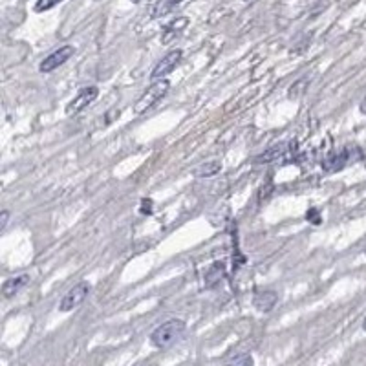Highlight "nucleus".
<instances>
[{"instance_id": "6e6552de", "label": "nucleus", "mask_w": 366, "mask_h": 366, "mask_svg": "<svg viewBox=\"0 0 366 366\" xmlns=\"http://www.w3.org/2000/svg\"><path fill=\"white\" fill-rule=\"evenodd\" d=\"M28 282V275H19V277L8 278L6 282L2 284V295H4L6 299H13V297H17V295L26 288V284Z\"/></svg>"}, {"instance_id": "f3484780", "label": "nucleus", "mask_w": 366, "mask_h": 366, "mask_svg": "<svg viewBox=\"0 0 366 366\" xmlns=\"http://www.w3.org/2000/svg\"><path fill=\"white\" fill-rule=\"evenodd\" d=\"M152 200H143L141 202V212H145V215H150L152 212Z\"/></svg>"}, {"instance_id": "0eeeda50", "label": "nucleus", "mask_w": 366, "mask_h": 366, "mask_svg": "<svg viewBox=\"0 0 366 366\" xmlns=\"http://www.w3.org/2000/svg\"><path fill=\"white\" fill-rule=\"evenodd\" d=\"M187 26H189V19L176 17L172 23L167 24L165 29H163V34H161V42H163V45H171L172 40L176 39V37H180V34H182Z\"/></svg>"}, {"instance_id": "9b49d317", "label": "nucleus", "mask_w": 366, "mask_h": 366, "mask_svg": "<svg viewBox=\"0 0 366 366\" xmlns=\"http://www.w3.org/2000/svg\"><path fill=\"white\" fill-rule=\"evenodd\" d=\"M183 0H158L152 10V19H163L167 15H171L176 10Z\"/></svg>"}, {"instance_id": "412c9836", "label": "nucleus", "mask_w": 366, "mask_h": 366, "mask_svg": "<svg viewBox=\"0 0 366 366\" xmlns=\"http://www.w3.org/2000/svg\"><path fill=\"white\" fill-rule=\"evenodd\" d=\"M247 2H251V0H247Z\"/></svg>"}, {"instance_id": "423d86ee", "label": "nucleus", "mask_w": 366, "mask_h": 366, "mask_svg": "<svg viewBox=\"0 0 366 366\" xmlns=\"http://www.w3.org/2000/svg\"><path fill=\"white\" fill-rule=\"evenodd\" d=\"M73 46L66 45V46H61V48H57L56 51H51L50 56L46 57L45 61L40 62L39 70L42 73H50L53 72V70H57L59 66H62L64 62L70 59V57L73 56Z\"/></svg>"}, {"instance_id": "a211bd4d", "label": "nucleus", "mask_w": 366, "mask_h": 366, "mask_svg": "<svg viewBox=\"0 0 366 366\" xmlns=\"http://www.w3.org/2000/svg\"><path fill=\"white\" fill-rule=\"evenodd\" d=\"M359 110H361V114H365V116H366V95H365V97H363V101H361Z\"/></svg>"}, {"instance_id": "2eb2a0df", "label": "nucleus", "mask_w": 366, "mask_h": 366, "mask_svg": "<svg viewBox=\"0 0 366 366\" xmlns=\"http://www.w3.org/2000/svg\"><path fill=\"white\" fill-rule=\"evenodd\" d=\"M306 84H308V79H300V81H297V83L289 88V99H299L300 95L304 94Z\"/></svg>"}, {"instance_id": "39448f33", "label": "nucleus", "mask_w": 366, "mask_h": 366, "mask_svg": "<svg viewBox=\"0 0 366 366\" xmlns=\"http://www.w3.org/2000/svg\"><path fill=\"white\" fill-rule=\"evenodd\" d=\"M182 57H183V51L182 50H172L169 51L163 59H161L158 64H156L154 68H152V73H150V79L152 81H163V79L169 75L171 72H174L176 70V66L182 62Z\"/></svg>"}, {"instance_id": "1a4fd4ad", "label": "nucleus", "mask_w": 366, "mask_h": 366, "mask_svg": "<svg viewBox=\"0 0 366 366\" xmlns=\"http://www.w3.org/2000/svg\"><path fill=\"white\" fill-rule=\"evenodd\" d=\"M277 300H278V295L275 293V291H271V289H264V291H258V293L255 295L253 304H255L256 310L266 313V311H271L273 308H275Z\"/></svg>"}, {"instance_id": "dca6fc26", "label": "nucleus", "mask_w": 366, "mask_h": 366, "mask_svg": "<svg viewBox=\"0 0 366 366\" xmlns=\"http://www.w3.org/2000/svg\"><path fill=\"white\" fill-rule=\"evenodd\" d=\"M8 220H10V212L2 211L0 212V233H4V229L8 225Z\"/></svg>"}, {"instance_id": "6ab92c4d", "label": "nucleus", "mask_w": 366, "mask_h": 366, "mask_svg": "<svg viewBox=\"0 0 366 366\" xmlns=\"http://www.w3.org/2000/svg\"><path fill=\"white\" fill-rule=\"evenodd\" d=\"M363 328H365V332H366V317H365V321H363Z\"/></svg>"}, {"instance_id": "f257e3e1", "label": "nucleus", "mask_w": 366, "mask_h": 366, "mask_svg": "<svg viewBox=\"0 0 366 366\" xmlns=\"http://www.w3.org/2000/svg\"><path fill=\"white\" fill-rule=\"evenodd\" d=\"M183 332H185V322L182 319H171V321L160 324L154 332L150 333V343L156 348H169L182 339Z\"/></svg>"}, {"instance_id": "4468645a", "label": "nucleus", "mask_w": 366, "mask_h": 366, "mask_svg": "<svg viewBox=\"0 0 366 366\" xmlns=\"http://www.w3.org/2000/svg\"><path fill=\"white\" fill-rule=\"evenodd\" d=\"M62 0H37V2H35V12L37 13L50 12L51 8L59 6Z\"/></svg>"}, {"instance_id": "7ed1b4c3", "label": "nucleus", "mask_w": 366, "mask_h": 366, "mask_svg": "<svg viewBox=\"0 0 366 366\" xmlns=\"http://www.w3.org/2000/svg\"><path fill=\"white\" fill-rule=\"evenodd\" d=\"M88 293H90V284L81 280V282H77L73 288H70L66 293H64V297H62L61 302H59V310H61L62 313H68V311L75 310V308H79V306L83 304L84 299L88 297Z\"/></svg>"}, {"instance_id": "f03ea898", "label": "nucleus", "mask_w": 366, "mask_h": 366, "mask_svg": "<svg viewBox=\"0 0 366 366\" xmlns=\"http://www.w3.org/2000/svg\"><path fill=\"white\" fill-rule=\"evenodd\" d=\"M169 88H171V83H169L167 79L152 83L149 88L145 90L143 94L139 95V99L136 101V105H134V112H136L138 116H141V114H145L147 110H150L152 106L158 105V103L165 97Z\"/></svg>"}, {"instance_id": "20e7f679", "label": "nucleus", "mask_w": 366, "mask_h": 366, "mask_svg": "<svg viewBox=\"0 0 366 366\" xmlns=\"http://www.w3.org/2000/svg\"><path fill=\"white\" fill-rule=\"evenodd\" d=\"M99 95V88L97 86H84L73 95V99L66 105V116H77L81 112L86 108L88 105H92Z\"/></svg>"}, {"instance_id": "ddd939ff", "label": "nucleus", "mask_w": 366, "mask_h": 366, "mask_svg": "<svg viewBox=\"0 0 366 366\" xmlns=\"http://www.w3.org/2000/svg\"><path fill=\"white\" fill-rule=\"evenodd\" d=\"M222 169V165H220V161H211V163H204V165H200L198 169L195 171V176L198 178H207V176H212V174H217L218 171Z\"/></svg>"}, {"instance_id": "aec40b11", "label": "nucleus", "mask_w": 366, "mask_h": 366, "mask_svg": "<svg viewBox=\"0 0 366 366\" xmlns=\"http://www.w3.org/2000/svg\"><path fill=\"white\" fill-rule=\"evenodd\" d=\"M132 2H136V4H138V2H141V0H132Z\"/></svg>"}, {"instance_id": "9d476101", "label": "nucleus", "mask_w": 366, "mask_h": 366, "mask_svg": "<svg viewBox=\"0 0 366 366\" xmlns=\"http://www.w3.org/2000/svg\"><path fill=\"white\" fill-rule=\"evenodd\" d=\"M350 160H352V154H350V150H341V152H337V154L330 156L326 160V163H324V169L330 172H335V171H341V169H344V167L348 165Z\"/></svg>"}, {"instance_id": "f8f14e48", "label": "nucleus", "mask_w": 366, "mask_h": 366, "mask_svg": "<svg viewBox=\"0 0 366 366\" xmlns=\"http://www.w3.org/2000/svg\"><path fill=\"white\" fill-rule=\"evenodd\" d=\"M223 277H225V269H223V264H212L206 273V286L207 288H212V286H218L222 282Z\"/></svg>"}]
</instances>
